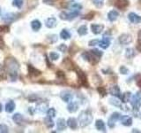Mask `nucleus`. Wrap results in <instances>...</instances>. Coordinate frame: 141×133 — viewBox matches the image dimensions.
<instances>
[{
  "instance_id": "1",
  "label": "nucleus",
  "mask_w": 141,
  "mask_h": 133,
  "mask_svg": "<svg viewBox=\"0 0 141 133\" xmlns=\"http://www.w3.org/2000/svg\"><path fill=\"white\" fill-rule=\"evenodd\" d=\"M93 120V115L90 111H82L79 115V122L81 127L90 124Z\"/></svg>"
},
{
  "instance_id": "2",
  "label": "nucleus",
  "mask_w": 141,
  "mask_h": 133,
  "mask_svg": "<svg viewBox=\"0 0 141 133\" xmlns=\"http://www.w3.org/2000/svg\"><path fill=\"white\" fill-rule=\"evenodd\" d=\"M131 105H132L133 108L138 110L141 106V94L140 92H137L131 99Z\"/></svg>"
},
{
  "instance_id": "3",
  "label": "nucleus",
  "mask_w": 141,
  "mask_h": 133,
  "mask_svg": "<svg viewBox=\"0 0 141 133\" xmlns=\"http://www.w3.org/2000/svg\"><path fill=\"white\" fill-rule=\"evenodd\" d=\"M122 115H120L119 113H117V112H116V113H113L111 115V116L109 117V119L108 120V125L109 128H114V126H115V123L116 122H117L118 120H119L120 118H121Z\"/></svg>"
},
{
  "instance_id": "4",
  "label": "nucleus",
  "mask_w": 141,
  "mask_h": 133,
  "mask_svg": "<svg viewBox=\"0 0 141 133\" xmlns=\"http://www.w3.org/2000/svg\"><path fill=\"white\" fill-rule=\"evenodd\" d=\"M119 42L123 45L129 44L132 42V36L129 34H123L119 36Z\"/></svg>"
},
{
  "instance_id": "5",
  "label": "nucleus",
  "mask_w": 141,
  "mask_h": 133,
  "mask_svg": "<svg viewBox=\"0 0 141 133\" xmlns=\"http://www.w3.org/2000/svg\"><path fill=\"white\" fill-rule=\"evenodd\" d=\"M128 19L130 20V22L134 23V24H138V23L141 22V16L134 13H130L128 14Z\"/></svg>"
},
{
  "instance_id": "6",
  "label": "nucleus",
  "mask_w": 141,
  "mask_h": 133,
  "mask_svg": "<svg viewBox=\"0 0 141 133\" xmlns=\"http://www.w3.org/2000/svg\"><path fill=\"white\" fill-rule=\"evenodd\" d=\"M104 28L103 25H101V24H92L91 25V29H92V32L95 35H98L101 34Z\"/></svg>"
},
{
  "instance_id": "7",
  "label": "nucleus",
  "mask_w": 141,
  "mask_h": 133,
  "mask_svg": "<svg viewBox=\"0 0 141 133\" xmlns=\"http://www.w3.org/2000/svg\"><path fill=\"white\" fill-rule=\"evenodd\" d=\"M60 97L64 102H67V103H69V102L72 101L73 96H72V94L70 93V92H69V91H62V92H61V94H60Z\"/></svg>"
},
{
  "instance_id": "8",
  "label": "nucleus",
  "mask_w": 141,
  "mask_h": 133,
  "mask_svg": "<svg viewBox=\"0 0 141 133\" xmlns=\"http://www.w3.org/2000/svg\"><path fill=\"white\" fill-rule=\"evenodd\" d=\"M120 121H121L122 124L124 125V126H131V125L132 124V119H131V117L128 116V115L121 116Z\"/></svg>"
},
{
  "instance_id": "9",
  "label": "nucleus",
  "mask_w": 141,
  "mask_h": 133,
  "mask_svg": "<svg viewBox=\"0 0 141 133\" xmlns=\"http://www.w3.org/2000/svg\"><path fill=\"white\" fill-rule=\"evenodd\" d=\"M78 75H79V80H80V84L84 86H88L87 79V76H86L85 73L81 70H78Z\"/></svg>"
},
{
  "instance_id": "10",
  "label": "nucleus",
  "mask_w": 141,
  "mask_h": 133,
  "mask_svg": "<svg viewBox=\"0 0 141 133\" xmlns=\"http://www.w3.org/2000/svg\"><path fill=\"white\" fill-rule=\"evenodd\" d=\"M109 93L112 96H115V97H119L121 96V91H120V88L118 85H113L111 88L109 89Z\"/></svg>"
},
{
  "instance_id": "11",
  "label": "nucleus",
  "mask_w": 141,
  "mask_h": 133,
  "mask_svg": "<svg viewBox=\"0 0 141 133\" xmlns=\"http://www.w3.org/2000/svg\"><path fill=\"white\" fill-rule=\"evenodd\" d=\"M66 124H67V122H65V120L63 118H59L57 122V126H58V130L59 131H62V130H65L66 128Z\"/></svg>"
},
{
  "instance_id": "12",
  "label": "nucleus",
  "mask_w": 141,
  "mask_h": 133,
  "mask_svg": "<svg viewBox=\"0 0 141 133\" xmlns=\"http://www.w3.org/2000/svg\"><path fill=\"white\" fill-rule=\"evenodd\" d=\"M99 45H100L101 48H102V49H107V48L108 47V46L110 45V40L109 38L106 37V36H104L103 38H102V40H101L100 42H99Z\"/></svg>"
},
{
  "instance_id": "13",
  "label": "nucleus",
  "mask_w": 141,
  "mask_h": 133,
  "mask_svg": "<svg viewBox=\"0 0 141 133\" xmlns=\"http://www.w3.org/2000/svg\"><path fill=\"white\" fill-rule=\"evenodd\" d=\"M45 25H46L47 28H55V27L57 26V20H56V18H54V17H51V18L47 19L46 22H45Z\"/></svg>"
},
{
  "instance_id": "14",
  "label": "nucleus",
  "mask_w": 141,
  "mask_h": 133,
  "mask_svg": "<svg viewBox=\"0 0 141 133\" xmlns=\"http://www.w3.org/2000/svg\"><path fill=\"white\" fill-rule=\"evenodd\" d=\"M129 5L128 0H117L115 3V5L119 9H123L127 7Z\"/></svg>"
},
{
  "instance_id": "15",
  "label": "nucleus",
  "mask_w": 141,
  "mask_h": 133,
  "mask_svg": "<svg viewBox=\"0 0 141 133\" xmlns=\"http://www.w3.org/2000/svg\"><path fill=\"white\" fill-rule=\"evenodd\" d=\"M79 108V106H78V103L75 101H72L69 103V105L67 106V110L70 112V113H75L76 111Z\"/></svg>"
},
{
  "instance_id": "16",
  "label": "nucleus",
  "mask_w": 141,
  "mask_h": 133,
  "mask_svg": "<svg viewBox=\"0 0 141 133\" xmlns=\"http://www.w3.org/2000/svg\"><path fill=\"white\" fill-rule=\"evenodd\" d=\"M118 15H119V13H118L117 11L112 10L108 13V19L110 22H115V21L118 18Z\"/></svg>"
},
{
  "instance_id": "17",
  "label": "nucleus",
  "mask_w": 141,
  "mask_h": 133,
  "mask_svg": "<svg viewBox=\"0 0 141 133\" xmlns=\"http://www.w3.org/2000/svg\"><path fill=\"white\" fill-rule=\"evenodd\" d=\"M12 120L14 121L15 123L20 125L22 122H23V121H24L23 115H20V114H15V115H12Z\"/></svg>"
},
{
  "instance_id": "18",
  "label": "nucleus",
  "mask_w": 141,
  "mask_h": 133,
  "mask_svg": "<svg viewBox=\"0 0 141 133\" xmlns=\"http://www.w3.org/2000/svg\"><path fill=\"white\" fill-rule=\"evenodd\" d=\"M67 125L70 127V129H72V130H75V129H77L78 122H77V120H76L75 118H73V117H70V118L68 119V121H67Z\"/></svg>"
},
{
  "instance_id": "19",
  "label": "nucleus",
  "mask_w": 141,
  "mask_h": 133,
  "mask_svg": "<svg viewBox=\"0 0 141 133\" xmlns=\"http://www.w3.org/2000/svg\"><path fill=\"white\" fill-rule=\"evenodd\" d=\"M95 127L98 130H102V131H106V127H105V123L102 120H97L95 122Z\"/></svg>"
},
{
  "instance_id": "20",
  "label": "nucleus",
  "mask_w": 141,
  "mask_h": 133,
  "mask_svg": "<svg viewBox=\"0 0 141 133\" xmlns=\"http://www.w3.org/2000/svg\"><path fill=\"white\" fill-rule=\"evenodd\" d=\"M15 103L12 101V100H10L9 102H7L6 105H5V111L7 112V113H12L13 112V110L15 109Z\"/></svg>"
},
{
  "instance_id": "21",
  "label": "nucleus",
  "mask_w": 141,
  "mask_h": 133,
  "mask_svg": "<svg viewBox=\"0 0 141 133\" xmlns=\"http://www.w3.org/2000/svg\"><path fill=\"white\" fill-rule=\"evenodd\" d=\"M31 28L33 30L35 31H38L40 28H41V23L39 20H34L33 22H31Z\"/></svg>"
},
{
  "instance_id": "22",
  "label": "nucleus",
  "mask_w": 141,
  "mask_h": 133,
  "mask_svg": "<svg viewBox=\"0 0 141 133\" xmlns=\"http://www.w3.org/2000/svg\"><path fill=\"white\" fill-rule=\"evenodd\" d=\"M27 68H28V72H29V74L31 75V76H40V75H41V72H40L39 70H37L35 67L31 66V65H28Z\"/></svg>"
},
{
  "instance_id": "23",
  "label": "nucleus",
  "mask_w": 141,
  "mask_h": 133,
  "mask_svg": "<svg viewBox=\"0 0 141 133\" xmlns=\"http://www.w3.org/2000/svg\"><path fill=\"white\" fill-rule=\"evenodd\" d=\"M131 92H125V93L122 94V95L120 96V99H121L123 103H127L130 100V99H131Z\"/></svg>"
},
{
  "instance_id": "24",
  "label": "nucleus",
  "mask_w": 141,
  "mask_h": 133,
  "mask_svg": "<svg viewBox=\"0 0 141 133\" xmlns=\"http://www.w3.org/2000/svg\"><path fill=\"white\" fill-rule=\"evenodd\" d=\"M109 103L111 104V105L115 106V107H123V104H122V101L118 100L117 99H115V98H111V99H109Z\"/></svg>"
},
{
  "instance_id": "25",
  "label": "nucleus",
  "mask_w": 141,
  "mask_h": 133,
  "mask_svg": "<svg viewBox=\"0 0 141 133\" xmlns=\"http://www.w3.org/2000/svg\"><path fill=\"white\" fill-rule=\"evenodd\" d=\"M125 56H126L127 59H131L135 56V52L134 49L132 48H127L126 51H125Z\"/></svg>"
},
{
  "instance_id": "26",
  "label": "nucleus",
  "mask_w": 141,
  "mask_h": 133,
  "mask_svg": "<svg viewBox=\"0 0 141 133\" xmlns=\"http://www.w3.org/2000/svg\"><path fill=\"white\" fill-rule=\"evenodd\" d=\"M70 10L72 11H74V12H79L82 9V5H79V4H77V3H72L70 6Z\"/></svg>"
},
{
  "instance_id": "27",
  "label": "nucleus",
  "mask_w": 141,
  "mask_h": 133,
  "mask_svg": "<svg viewBox=\"0 0 141 133\" xmlns=\"http://www.w3.org/2000/svg\"><path fill=\"white\" fill-rule=\"evenodd\" d=\"M60 37L62 38V39L66 40V39H69V38L70 37V35L69 32H68V30L63 29L60 33Z\"/></svg>"
},
{
  "instance_id": "28",
  "label": "nucleus",
  "mask_w": 141,
  "mask_h": 133,
  "mask_svg": "<svg viewBox=\"0 0 141 133\" xmlns=\"http://www.w3.org/2000/svg\"><path fill=\"white\" fill-rule=\"evenodd\" d=\"M44 123L48 128H52V127L54 126V122L52 121L51 117H49V116H48L44 119Z\"/></svg>"
},
{
  "instance_id": "29",
  "label": "nucleus",
  "mask_w": 141,
  "mask_h": 133,
  "mask_svg": "<svg viewBox=\"0 0 141 133\" xmlns=\"http://www.w3.org/2000/svg\"><path fill=\"white\" fill-rule=\"evenodd\" d=\"M78 33H79V36H85L87 33V27L85 26V25L79 27V29H78Z\"/></svg>"
},
{
  "instance_id": "30",
  "label": "nucleus",
  "mask_w": 141,
  "mask_h": 133,
  "mask_svg": "<svg viewBox=\"0 0 141 133\" xmlns=\"http://www.w3.org/2000/svg\"><path fill=\"white\" fill-rule=\"evenodd\" d=\"M12 5L16 6L17 8H21L23 5V0H13Z\"/></svg>"
},
{
  "instance_id": "31",
  "label": "nucleus",
  "mask_w": 141,
  "mask_h": 133,
  "mask_svg": "<svg viewBox=\"0 0 141 133\" xmlns=\"http://www.w3.org/2000/svg\"><path fill=\"white\" fill-rule=\"evenodd\" d=\"M5 17H3L4 21H5V22H9V21L14 20L15 14H13V13H8V14L5 15Z\"/></svg>"
},
{
  "instance_id": "32",
  "label": "nucleus",
  "mask_w": 141,
  "mask_h": 133,
  "mask_svg": "<svg viewBox=\"0 0 141 133\" xmlns=\"http://www.w3.org/2000/svg\"><path fill=\"white\" fill-rule=\"evenodd\" d=\"M49 58H50L51 60H57L59 59V54L58 53H55V52H51L49 53Z\"/></svg>"
},
{
  "instance_id": "33",
  "label": "nucleus",
  "mask_w": 141,
  "mask_h": 133,
  "mask_svg": "<svg viewBox=\"0 0 141 133\" xmlns=\"http://www.w3.org/2000/svg\"><path fill=\"white\" fill-rule=\"evenodd\" d=\"M56 114H57V112H56V110H55V108H49V110L47 111L48 116L51 117V118L56 116Z\"/></svg>"
},
{
  "instance_id": "34",
  "label": "nucleus",
  "mask_w": 141,
  "mask_h": 133,
  "mask_svg": "<svg viewBox=\"0 0 141 133\" xmlns=\"http://www.w3.org/2000/svg\"><path fill=\"white\" fill-rule=\"evenodd\" d=\"M59 17H60V19H62V20H70L69 13H65V12H62V13L59 14Z\"/></svg>"
},
{
  "instance_id": "35",
  "label": "nucleus",
  "mask_w": 141,
  "mask_h": 133,
  "mask_svg": "<svg viewBox=\"0 0 141 133\" xmlns=\"http://www.w3.org/2000/svg\"><path fill=\"white\" fill-rule=\"evenodd\" d=\"M46 108H47V105H46V104H40V105L37 106L38 111L43 112V113L46 111Z\"/></svg>"
},
{
  "instance_id": "36",
  "label": "nucleus",
  "mask_w": 141,
  "mask_h": 133,
  "mask_svg": "<svg viewBox=\"0 0 141 133\" xmlns=\"http://www.w3.org/2000/svg\"><path fill=\"white\" fill-rule=\"evenodd\" d=\"M103 1L104 0H93V3H94L97 7H102V5H103Z\"/></svg>"
},
{
  "instance_id": "37",
  "label": "nucleus",
  "mask_w": 141,
  "mask_h": 133,
  "mask_svg": "<svg viewBox=\"0 0 141 133\" xmlns=\"http://www.w3.org/2000/svg\"><path fill=\"white\" fill-rule=\"evenodd\" d=\"M58 50L60 52H62V53H65L66 50H67V46L64 44H61L60 45L58 46Z\"/></svg>"
},
{
  "instance_id": "38",
  "label": "nucleus",
  "mask_w": 141,
  "mask_h": 133,
  "mask_svg": "<svg viewBox=\"0 0 141 133\" xmlns=\"http://www.w3.org/2000/svg\"><path fill=\"white\" fill-rule=\"evenodd\" d=\"M0 132H2V133L8 132V127L5 124H1L0 125Z\"/></svg>"
},
{
  "instance_id": "39",
  "label": "nucleus",
  "mask_w": 141,
  "mask_h": 133,
  "mask_svg": "<svg viewBox=\"0 0 141 133\" xmlns=\"http://www.w3.org/2000/svg\"><path fill=\"white\" fill-rule=\"evenodd\" d=\"M97 90H98L99 93L102 94V96H106L107 91H106V89L104 88V87H98Z\"/></svg>"
},
{
  "instance_id": "40",
  "label": "nucleus",
  "mask_w": 141,
  "mask_h": 133,
  "mask_svg": "<svg viewBox=\"0 0 141 133\" xmlns=\"http://www.w3.org/2000/svg\"><path fill=\"white\" fill-rule=\"evenodd\" d=\"M120 72H121V74H123V75H127L129 73V70L126 67L122 66L121 67H120Z\"/></svg>"
},
{
  "instance_id": "41",
  "label": "nucleus",
  "mask_w": 141,
  "mask_h": 133,
  "mask_svg": "<svg viewBox=\"0 0 141 133\" xmlns=\"http://www.w3.org/2000/svg\"><path fill=\"white\" fill-rule=\"evenodd\" d=\"M92 52L93 53H94V55H96L97 57H99V58H101L102 57V53L101 51H99V50H97V49H94V50H92Z\"/></svg>"
},
{
  "instance_id": "42",
  "label": "nucleus",
  "mask_w": 141,
  "mask_h": 133,
  "mask_svg": "<svg viewBox=\"0 0 141 133\" xmlns=\"http://www.w3.org/2000/svg\"><path fill=\"white\" fill-rule=\"evenodd\" d=\"M99 40H97V39H94V40H91L90 42L88 43V44L90 46H94V45H96V44H99Z\"/></svg>"
},
{
  "instance_id": "43",
  "label": "nucleus",
  "mask_w": 141,
  "mask_h": 133,
  "mask_svg": "<svg viewBox=\"0 0 141 133\" xmlns=\"http://www.w3.org/2000/svg\"><path fill=\"white\" fill-rule=\"evenodd\" d=\"M93 14H94V13H88V14L87 15V17H86V19H88V20H90V19H92L93 18V16H91V15H93Z\"/></svg>"
},
{
  "instance_id": "44",
  "label": "nucleus",
  "mask_w": 141,
  "mask_h": 133,
  "mask_svg": "<svg viewBox=\"0 0 141 133\" xmlns=\"http://www.w3.org/2000/svg\"><path fill=\"white\" fill-rule=\"evenodd\" d=\"M2 110H3V107H2V105L0 104V113L2 112Z\"/></svg>"
}]
</instances>
